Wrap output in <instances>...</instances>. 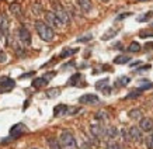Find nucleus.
<instances>
[{
    "instance_id": "44",
    "label": "nucleus",
    "mask_w": 153,
    "mask_h": 149,
    "mask_svg": "<svg viewBox=\"0 0 153 149\" xmlns=\"http://www.w3.org/2000/svg\"><path fill=\"white\" fill-rule=\"evenodd\" d=\"M139 1H146V0H139Z\"/></svg>"
},
{
    "instance_id": "37",
    "label": "nucleus",
    "mask_w": 153,
    "mask_h": 149,
    "mask_svg": "<svg viewBox=\"0 0 153 149\" xmlns=\"http://www.w3.org/2000/svg\"><path fill=\"white\" fill-rule=\"evenodd\" d=\"M7 62V56L3 51H0V63H6Z\"/></svg>"
},
{
    "instance_id": "34",
    "label": "nucleus",
    "mask_w": 153,
    "mask_h": 149,
    "mask_svg": "<svg viewBox=\"0 0 153 149\" xmlns=\"http://www.w3.org/2000/svg\"><path fill=\"white\" fill-rule=\"evenodd\" d=\"M121 135H122V138H124V141H131V136H129V131L128 130H121V132H120Z\"/></svg>"
},
{
    "instance_id": "5",
    "label": "nucleus",
    "mask_w": 153,
    "mask_h": 149,
    "mask_svg": "<svg viewBox=\"0 0 153 149\" xmlns=\"http://www.w3.org/2000/svg\"><path fill=\"white\" fill-rule=\"evenodd\" d=\"M53 76H55V73H53V72H51V73L44 74V76H41V77H37V79L33 80L31 86H33V87H35V89H39V87H42V86H47L48 82H49Z\"/></svg>"
},
{
    "instance_id": "18",
    "label": "nucleus",
    "mask_w": 153,
    "mask_h": 149,
    "mask_svg": "<svg viewBox=\"0 0 153 149\" xmlns=\"http://www.w3.org/2000/svg\"><path fill=\"white\" fill-rule=\"evenodd\" d=\"M131 62V58L126 55H118L114 58V63L115 65H125V63H129Z\"/></svg>"
},
{
    "instance_id": "43",
    "label": "nucleus",
    "mask_w": 153,
    "mask_h": 149,
    "mask_svg": "<svg viewBox=\"0 0 153 149\" xmlns=\"http://www.w3.org/2000/svg\"><path fill=\"white\" fill-rule=\"evenodd\" d=\"M150 27H152V28H153V21H152V23H150Z\"/></svg>"
},
{
    "instance_id": "13",
    "label": "nucleus",
    "mask_w": 153,
    "mask_h": 149,
    "mask_svg": "<svg viewBox=\"0 0 153 149\" xmlns=\"http://www.w3.org/2000/svg\"><path fill=\"white\" fill-rule=\"evenodd\" d=\"M110 79H101V80H98L97 83H96V89L97 90H102L105 94H110V92H111V89H110Z\"/></svg>"
},
{
    "instance_id": "16",
    "label": "nucleus",
    "mask_w": 153,
    "mask_h": 149,
    "mask_svg": "<svg viewBox=\"0 0 153 149\" xmlns=\"http://www.w3.org/2000/svg\"><path fill=\"white\" fill-rule=\"evenodd\" d=\"M118 135H120V131L117 130L115 127H108V128H105V136L110 141H114Z\"/></svg>"
},
{
    "instance_id": "25",
    "label": "nucleus",
    "mask_w": 153,
    "mask_h": 149,
    "mask_svg": "<svg viewBox=\"0 0 153 149\" xmlns=\"http://www.w3.org/2000/svg\"><path fill=\"white\" fill-rule=\"evenodd\" d=\"M131 82V79L128 77V76H121V77H118L115 82V86H118V87H122V86H126V84Z\"/></svg>"
},
{
    "instance_id": "22",
    "label": "nucleus",
    "mask_w": 153,
    "mask_h": 149,
    "mask_svg": "<svg viewBox=\"0 0 153 149\" xmlns=\"http://www.w3.org/2000/svg\"><path fill=\"white\" fill-rule=\"evenodd\" d=\"M47 144L49 146V149H62V145H60V142L56 138H48Z\"/></svg>"
},
{
    "instance_id": "40",
    "label": "nucleus",
    "mask_w": 153,
    "mask_h": 149,
    "mask_svg": "<svg viewBox=\"0 0 153 149\" xmlns=\"http://www.w3.org/2000/svg\"><path fill=\"white\" fill-rule=\"evenodd\" d=\"M112 48H115V49H124L121 42H117V44H114V45H112Z\"/></svg>"
},
{
    "instance_id": "47",
    "label": "nucleus",
    "mask_w": 153,
    "mask_h": 149,
    "mask_svg": "<svg viewBox=\"0 0 153 149\" xmlns=\"http://www.w3.org/2000/svg\"><path fill=\"white\" fill-rule=\"evenodd\" d=\"M33 149H38V148H33Z\"/></svg>"
},
{
    "instance_id": "36",
    "label": "nucleus",
    "mask_w": 153,
    "mask_h": 149,
    "mask_svg": "<svg viewBox=\"0 0 153 149\" xmlns=\"http://www.w3.org/2000/svg\"><path fill=\"white\" fill-rule=\"evenodd\" d=\"M91 38H93V35H91V34H87V35H83V37L77 38V42H87V41H90Z\"/></svg>"
},
{
    "instance_id": "2",
    "label": "nucleus",
    "mask_w": 153,
    "mask_h": 149,
    "mask_svg": "<svg viewBox=\"0 0 153 149\" xmlns=\"http://www.w3.org/2000/svg\"><path fill=\"white\" fill-rule=\"evenodd\" d=\"M59 142H60V145L65 146V148H74V146H76V139H74L73 134H72L70 131H66V130L60 134Z\"/></svg>"
},
{
    "instance_id": "20",
    "label": "nucleus",
    "mask_w": 153,
    "mask_h": 149,
    "mask_svg": "<svg viewBox=\"0 0 153 149\" xmlns=\"http://www.w3.org/2000/svg\"><path fill=\"white\" fill-rule=\"evenodd\" d=\"M118 31H120L118 28H110L107 33H104V35L101 37V39L102 41H108V39H111L112 37H115L117 34H118Z\"/></svg>"
},
{
    "instance_id": "38",
    "label": "nucleus",
    "mask_w": 153,
    "mask_h": 149,
    "mask_svg": "<svg viewBox=\"0 0 153 149\" xmlns=\"http://www.w3.org/2000/svg\"><path fill=\"white\" fill-rule=\"evenodd\" d=\"M149 69H150V65H143V66H140V68H138L135 72H145V70H149Z\"/></svg>"
},
{
    "instance_id": "23",
    "label": "nucleus",
    "mask_w": 153,
    "mask_h": 149,
    "mask_svg": "<svg viewBox=\"0 0 153 149\" xmlns=\"http://www.w3.org/2000/svg\"><path fill=\"white\" fill-rule=\"evenodd\" d=\"M152 17H153V11H148V13H143L142 16H138L136 21L138 23H145V21H149Z\"/></svg>"
},
{
    "instance_id": "6",
    "label": "nucleus",
    "mask_w": 153,
    "mask_h": 149,
    "mask_svg": "<svg viewBox=\"0 0 153 149\" xmlns=\"http://www.w3.org/2000/svg\"><path fill=\"white\" fill-rule=\"evenodd\" d=\"M19 39L25 47H30V45H31V34H30V31H28L24 25L19 28Z\"/></svg>"
},
{
    "instance_id": "35",
    "label": "nucleus",
    "mask_w": 153,
    "mask_h": 149,
    "mask_svg": "<svg viewBox=\"0 0 153 149\" xmlns=\"http://www.w3.org/2000/svg\"><path fill=\"white\" fill-rule=\"evenodd\" d=\"M145 144H146V148L148 149H153V138L150 135L145 139Z\"/></svg>"
},
{
    "instance_id": "27",
    "label": "nucleus",
    "mask_w": 153,
    "mask_h": 149,
    "mask_svg": "<svg viewBox=\"0 0 153 149\" xmlns=\"http://www.w3.org/2000/svg\"><path fill=\"white\" fill-rule=\"evenodd\" d=\"M60 94V89L59 87H53V89H49L47 92V96L49 98H53V97H56V96H59Z\"/></svg>"
},
{
    "instance_id": "39",
    "label": "nucleus",
    "mask_w": 153,
    "mask_h": 149,
    "mask_svg": "<svg viewBox=\"0 0 153 149\" xmlns=\"http://www.w3.org/2000/svg\"><path fill=\"white\" fill-rule=\"evenodd\" d=\"M131 14L132 13H121L120 16H118V17H117V20H118V21H120V20H122V19H125V17H129Z\"/></svg>"
},
{
    "instance_id": "12",
    "label": "nucleus",
    "mask_w": 153,
    "mask_h": 149,
    "mask_svg": "<svg viewBox=\"0 0 153 149\" xmlns=\"http://www.w3.org/2000/svg\"><path fill=\"white\" fill-rule=\"evenodd\" d=\"M16 86V82H14L11 77L9 76H1L0 77V87L4 89V90H10V89H13Z\"/></svg>"
},
{
    "instance_id": "28",
    "label": "nucleus",
    "mask_w": 153,
    "mask_h": 149,
    "mask_svg": "<svg viewBox=\"0 0 153 149\" xmlns=\"http://www.w3.org/2000/svg\"><path fill=\"white\" fill-rule=\"evenodd\" d=\"M76 52H77V49H76V48H73V49L65 48V49L62 51V54H60V58H68V56H70V55H74Z\"/></svg>"
},
{
    "instance_id": "46",
    "label": "nucleus",
    "mask_w": 153,
    "mask_h": 149,
    "mask_svg": "<svg viewBox=\"0 0 153 149\" xmlns=\"http://www.w3.org/2000/svg\"><path fill=\"white\" fill-rule=\"evenodd\" d=\"M102 1H108V0H102Z\"/></svg>"
},
{
    "instance_id": "33",
    "label": "nucleus",
    "mask_w": 153,
    "mask_h": 149,
    "mask_svg": "<svg viewBox=\"0 0 153 149\" xmlns=\"http://www.w3.org/2000/svg\"><path fill=\"white\" fill-rule=\"evenodd\" d=\"M150 87H153V83H150L149 80H140V90H146V89H150Z\"/></svg>"
},
{
    "instance_id": "8",
    "label": "nucleus",
    "mask_w": 153,
    "mask_h": 149,
    "mask_svg": "<svg viewBox=\"0 0 153 149\" xmlns=\"http://www.w3.org/2000/svg\"><path fill=\"white\" fill-rule=\"evenodd\" d=\"M79 103L80 104H98L100 103V98L96 94H83L79 97Z\"/></svg>"
},
{
    "instance_id": "26",
    "label": "nucleus",
    "mask_w": 153,
    "mask_h": 149,
    "mask_svg": "<svg viewBox=\"0 0 153 149\" xmlns=\"http://www.w3.org/2000/svg\"><path fill=\"white\" fill-rule=\"evenodd\" d=\"M96 120H98V121H105V120H108V112L104 111V110H101V111L96 112Z\"/></svg>"
},
{
    "instance_id": "32",
    "label": "nucleus",
    "mask_w": 153,
    "mask_h": 149,
    "mask_svg": "<svg viewBox=\"0 0 153 149\" xmlns=\"http://www.w3.org/2000/svg\"><path fill=\"white\" fill-rule=\"evenodd\" d=\"M139 37L140 38H150V37H153V31H150V30H140Z\"/></svg>"
},
{
    "instance_id": "1",
    "label": "nucleus",
    "mask_w": 153,
    "mask_h": 149,
    "mask_svg": "<svg viewBox=\"0 0 153 149\" xmlns=\"http://www.w3.org/2000/svg\"><path fill=\"white\" fill-rule=\"evenodd\" d=\"M34 25H35V30H37L38 35L41 37V39H44V41H47V42L53 41L55 33H53V30L47 23H44V21H35Z\"/></svg>"
},
{
    "instance_id": "45",
    "label": "nucleus",
    "mask_w": 153,
    "mask_h": 149,
    "mask_svg": "<svg viewBox=\"0 0 153 149\" xmlns=\"http://www.w3.org/2000/svg\"><path fill=\"white\" fill-rule=\"evenodd\" d=\"M150 136H152V138H153V132H152V135H150Z\"/></svg>"
},
{
    "instance_id": "30",
    "label": "nucleus",
    "mask_w": 153,
    "mask_h": 149,
    "mask_svg": "<svg viewBox=\"0 0 153 149\" xmlns=\"http://www.w3.org/2000/svg\"><path fill=\"white\" fill-rule=\"evenodd\" d=\"M140 93H142V90L140 89H136V90H132V92H129V93L126 94V97L125 98H136V97H139L140 96Z\"/></svg>"
},
{
    "instance_id": "3",
    "label": "nucleus",
    "mask_w": 153,
    "mask_h": 149,
    "mask_svg": "<svg viewBox=\"0 0 153 149\" xmlns=\"http://www.w3.org/2000/svg\"><path fill=\"white\" fill-rule=\"evenodd\" d=\"M53 13L56 14V17L62 21V24H69L70 23V17L68 11H66L60 4H53Z\"/></svg>"
},
{
    "instance_id": "14",
    "label": "nucleus",
    "mask_w": 153,
    "mask_h": 149,
    "mask_svg": "<svg viewBox=\"0 0 153 149\" xmlns=\"http://www.w3.org/2000/svg\"><path fill=\"white\" fill-rule=\"evenodd\" d=\"M69 112V107L66 104H58L55 108H53V115L55 117H62V115H68Z\"/></svg>"
},
{
    "instance_id": "41",
    "label": "nucleus",
    "mask_w": 153,
    "mask_h": 149,
    "mask_svg": "<svg viewBox=\"0 0 153 149\" xmlns=\"http://www.w3.org/2000/svg\"><path fill=\"white\" fill-rule=\"evenodd\" d=\"M72 66H74L73 62H70V63H66V65L62 66V69H66V68H72Z\"/></svg>"
},
{
    "instance_id": "15",
    "label": "nucleus",
    "mask_w": 153,
    "mask_h": 149,
    "mask_svg": "<svg viewBox=\"0 0 153 149\" xmlns=\"http://www.w3.org/2000/svg\"><path fill=\"white\" fill-rule=\"evenodd\" d=\"M77 6L80 7V10H82L83 13H90L91 9H93L91 0H77Z\"/></svg>"
},
{
    "instance_id": "31",
    "label": "nucleus",
    "mask_w": 153,
    "mask_h": 149,
    "mask_svg": "<svg viewBox=\"0 0 153 149\" xmlns=\"http://www.w3.org/2000/svg\"><path fill=\"white\" fill-rule=\"evenodd\" d=\"M105 149H121V146L118 142H115V141H108L105 145Z\"/></svg>"
},
{
    "instance_id": "11",
    "label": "nucleus",
    "mask_w": 153,
    "mask_h": 149,
    "mask_svg": "<svg viewBox=\"0 0 153 149\" xmlns=\"http://www.w3.org/2000/svg\"><path fill=\"white\" fill-rule=\"evenodd\" d=\"M139 128L143 132H153V120L152 118H148L145 117L139 121Z\"/></svg>"
},
{
    "instance_id": "9",
    "label": "nucleus",
    "mask_w": 153,
    "mask_h": 149,
    "mask_svg": "<svg viewBox=\"0 0 153 149\" xmlns=\"http://www.w3.org/2000/svg\"><path fill=\"white\" fill-rule=\"evenodd\" d=\"M90 132H91V135L96 139H100L102 136H105V128L102 125H98V124H93V125L90 127Z\"/></svg>"
},
{
    "instance_id": "19",
    "label": "nucleus",
    "mask_w": 153,
    "mask_h": 149,
    "mask_svg": "<svg viewBox=\"0 0 153 149\" xmlns=\"http://www.w3.org/2000/svg\"><path fill=\"white\" fill-rule=\"evenodd\" d=\"M82 79H83V76H82L80 73H74L73 76H72V77L68 80V84H69V86H80L79 82Z\"/></svg>"
},
{
    "instance_id": "42",
    "label": "nucleus",
    "mask_w": 153,
    "mask_h": 149,
    "mask_svg": "<svg viewBox=\"0 0 153 149\" xmlns=\"http://www.w3.org/2000/svg\"><path fill=\"white\" fill-rule=\"evenodd\" d=\"M1 38H3V31L0 30V39H1Z\"/></svg>"
},
{
    "instance_id": "10",
    "label": "nucleus",
    "mask_w": 153,
    "mask_h": 149,
    "mask_svg": "<svg viewBox=\"0 0 153 149\" xmlns=\"http://www.w3.org/2000/svg\"><path fill=\"white\" fill-rule=\"evenodd\" d=\"M24 131H25V125H24V124H16V125H13L10 128V136H11L13 139H16V138H19V136L23 135Z\"/></svg>"
},
{
    "instance_id": "21",
    "label": "nucleus",
    "mask_w": 153,
    "mask_h": 149,
    "mask_svg": "<svg viewBox=\"0 0 153 149\" xmlns=\"http://www.w3.org/2000/svg\"><path fill=\"white\" fill-rule=\"evenodd\" d=\"M128 117H129L131 120H142L143 117H142V111H140L139 108H134V110H131L128 112Z\"/></svg>"
},
{
    "instance_id": "24",
    "label": "nucleus",
    "mask_w": 153,
    "mask_h": 149,
    "mask_svg": "<svg viewBox=\"0 0 153 149\" xmlns=\"http://www.w3.org/2000/svg\"><path fill=\"white\" fill-rule=\"evenodd\" d=\"M7 28H9V20H7V17H6V14L0 13V30L4 31V30H7Z\"/></svg>"
},
{
    "instance_id": "17",
    "label": "nucleus",
    "mask_w": 153,
    "mask_h": 149,
    "mask_svg": "<svg viewBox=\"0 0 153 149\" xmlns=\"http://www.w3.org/2000/svg\"><path fill=\"white\" fill-rule=\"evenodd\" d=\"M9 9H10V11L14 14V17H17V19H20V17H21L23 11H21V6H20L19 3H11Z\"/></svg>"
},
{
    "instance_id": "7",
    "label": "nucleus",
    "mask_w": 153,
    "mask_h": 149,
    "mask_svg": "<svg viewBox=\"0 0 153 149\" xmlns=\"http://www.w3.org/2000/svg\"><path fill=\"white\" fill-rule=\"evenodd\" d=\"M128 131H129L131 141H135V142H142L143 141V135H142L143 131L140 130L139 127H131Z\"/></svg>"
},
{
    "instance_id": "29",
    "label": "nucleus",
    "mask_w": 153,
    "mask_h": 149,
    "mask_svg": "<svg viewBox=\"0 0 153 149\" xmlns=\"http://www.w3.org/2000/svg\"><path fill=\"white\" fill-rule=\"evenodd\" d=\"M128 51H129V52H139V51H140L139 42L132 41V42L129 44V47H128Z\"/></svg>"
},
{
    "instance_id": "4",
    "label": "nucleus",
    "mask_w": 153,
    "mask_h": 149,
    "mask_svg": "<svg viewBox=\"0 0 153 149\" xmlns=\"http://www.w3.org/2000/svg\"><path fill=\"white\" fill-rule=\"evenodd\" d=\"M45 21H47V24L51 28H59V27L63 25L62 21L56 17V14L53 13V11H48V13L45 14Z\"/></svg>"
}]
</instances>
